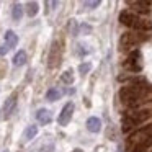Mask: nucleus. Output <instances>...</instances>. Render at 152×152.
<instances>
[{
    "label": "nucleus",
    "mask_w": 152,
    "mask_h": 152,
    "mask_svg": "<svg viewBox=\"0 0 152 152\" xmlns=\"http://www.w3.org/2000/svg\"><path fill=\"white\" fill-rule=\"evenodd\" d=\"M134 28L136 30H141V31H149V30H152V21L151 20H142V18L137 17Z\"/></svg>",
    "instance_id": "4468645a"
},
{
    "label": "nucleus",
    "mask_w": 152,
    "mask_h": 152,
    "mask_svg": "<svg viewBox=\"0 0 152 152\" xmlns=\"http://www.w3.org/2000/svg\"><path fill=\"white\" fill-rule=\"evenodd\" d=\"M90 69H92V66H90V64L88 62H87V64H82V66H80L79 67V70H80V74H87V72H88V70Z\"/></svg>",
    "instance_id": "393cba45"
},
{
    "label": "nucleus",
    "mask_w": 152,
    "mask_h": 152,
    "mask_svg": "<svg viewBox=\"0 0 152 152\" xmlns=\"http://www.w3.org/2000/svg\"><path fill=\"white\" fill-rule=\"evenodd\" d=\"M36 118L39 123H43V124H49L51 123V113L48 111V110H39V111L36 113Z\"/></svg>",
    "instance_id": "dca6fc26"
},
{
    "label": "nucleus",
    "mask_w": 152,
    "mask_h": 152,
    "mask_svg": "<svg viewBox=\"0 0 152 152\" xmlns=\"http://www.w3.org/2000/svg\"><path fill=\"white\" fill-rule=\"evenodd\" d=\"M17 93H13V95L10 96V98L5 102V105H4V115H5V118H10L12 116V113L15 111V106H17Z\"/></svg>",
    "instance_id": "1a4fd4ad"
},
{
    "label": "nucleus",
    "mask_w": 152,
    "mask_h": 152,
    "mask_svg": "<svg viewBox=\"0 0 152 152\" xmlns=\"http://www.w3.org/2000/svg\"><path fill=\"white\" fill-rule=\"evenodd\" d=\"M61 80H62L64 83H72V82H74V74H72V70H66V72L61 75Z\"/></svg>",
    "instance_id": "4be33fe9"
},
{
    "label": "nucleus",
    "mask_w": 152,
    "mask_h": 152,
    "mask_svg": "<svg viewBox=\"0 0 152 152\" xmlns=\"http://www.w3.org/2000/svg\"><path fill=\"white\" fill-rule=\"evenodd\" d=\"M145 85L142 80H132L131 85H126L121 88V92H119V98H121V102L124 103V105L128 106H136L139 105V102H141V96L145 93Z\"/></svg>",
    "instance_id": "f257e3e1"
},
{
    "label": "nucleus",
    "mask_w": 152,
    "mask_h": 152,
    "mask_svg": "<svg viewBox=\"0 0 152 152\" xmlns=\"http://www.w3.org/2000/svg\"><path fill=\"white\" fill-rule=\"evenodd\" d=\"M59 96H61V93L57 92V88H49V90H48V93H46V98L49 100V102H56Z\"/></svg>",
    "instance_id": "412c9836"
},
{
    "label": "nucleus",
    "mask_w": 152,
    "mask_h": 152,
    "mask_svg": "<svg viewBox=\"0 0 152 152\" xmlns=\"http://www.w3.org/2000/svg\"><path fill=\"white\" fill-rule=\"evenodd\" d=\"M151 152H152V151H151Z\"/></svg>",
    "instance_id": "cd10ccee"
},
{
    "label": "nucleus",
    "mask_w": 152,
    "mask_h": 152,
    "mask_svg": "<svg viewBox=\"0 0 152 152\" xmlns=\"http://www.w3.org/2000/svg\"><path fill=\"white\" fill-rule=\"evenodd\" d=\"M126 4L131 8H134L139 13H149L151 10V2L149 0H126Z\"/></svg>",
    "instance_id": "20e7f679"
},
{
    "label": "nucleus",
    "mask_w": 152,
    "mask_h": 152,
    "mask_svg": "<svg viewBox=\"0 0 152 152\" xmlns=\"http://www.w3.org/2000/svg\"><path fill=\"white\" fill-rule=\"evenodd\" d=\"M25 62H26V53H25V51H18L13 57V66L20 67V66H23Z\"/></svg>",
    "instance_id": "f3484780"
},
{
    "label": "nucleus",
    "mask_w": 152,
    "mask_h": 152,
    "mask_svg": "<svg viewBox=\"0 0 152 152\" xmlns=\"http://www.w3.org/2000/svg\"><path fill=\"white\" fill-rule=\"evenodd\" d=\"M102 4V0H87V8H95Z\"/></svg>",
    "instance_id": "b1692460"
},
{
    "label": "nucleus",
    "mask_w": 152,
    "mask_h": 152,
    "mask_svg": "<svg viewBox=\"0 0 152 152\" xmlns=\"http://www.w3.org/2000/svg\"><path fill=\"white\" fill-rule=\"evenodd\" d=\"M136 43H137V39H136L134 34L124 33L121 36V39H119V48H121V51H126V49H131Z\"/></svg>",
    "instance_id": "0eeeda50"
},
{
    "label": "nucleus",
    "mask_w": 152,
    "mask_h": 152,
    "mask_svg": "<svg viewBox=\"0 0 152 152\" xmlns=\"http://www.w3.org/2000/svg\"><path fill=\"white\" fill-rule=\"evenodd\" d=\"M61 61V46L57 41H54L53 43V48H51V53H49V62H48V66L51 67V69H54V67L59 64Z\"/></svg>",
    "instance_id": "39448f33"
},
{
    "label": "nucleus",
    "mask_w": 152,
    "mask_h": 152,
    "mask_svg": "<svg viewBox=\"0 0 152 152\" xmlns=\"http://www.w3.org/2000/svg\"><path fill=\"white\" fill-rule=\"evenodd\" d=\"M124 66L128 67L129 70H132V72H139V70L142 69V64H141V53H139V51H131Z\"/></svg>",
    "instance_id": "f03ea898"
},
{
    "label": "nucleus",
    "mask_w": 152,
    "mask_h": 152,
    "mask_svg": "<svg viewBox=\"0 0 152 152\" xmlns=\"http://www.w3.org/2000/svg\"><path fill=\"white\" fill-rule=\"evenodd\" d=\"M128 115L136 121V124H141V123H144L145 119L151 116V113H149L147 110H134V111H129Z\"/></svg>",
    "instance_id": "6e6552de"
},
{
    "label": "nucleus",
    "mask_w": 152,
    "mask_h": 152,
    "mask_svg": "<svg viewBox=\"0 0 152 152\" xmlns=\"http://www.w3.org/2000/svg\"><path fill=\"white\" fill-rule=\"evenodd\" d=\"M38 12H39V7H38L36 2H30V4L26 5V13L30 15V17H34Z\"/></svg>",
    "instance_id": "aec40b11"
},
{
    "label": "nucleus",
    "mask_w": 152,
    "mask_h": 152,
    "mask_svg": "<svg viewBox=\"0 0 152 152\" xmlns=\"http://www.w3.org/2000/svg\"><path fill=\"white\" fill-rule=\"evenodd\" d=\"M149 136H152V129H151V128H144V129H141V131L134 132V134L129 137L128 144H129V145H131V144H137V142H141V141H144V139H147Z\"/></svg>",
    "instance_id": "423d86ee"
},
{
    "label": "nucleus",
    "mask_w": 152,
    "mask_h": 152,
    "mask_svg": "<svg viewBox=\"0 0 152 152\" xmlns=\"http://www.w3.org/2000/svg\"><path fill=\"white\" fill-rule=\"evenodd\" d=\"M57 2L59 0H46V10H54L56 8V5H57Z\"/></svg>",
    "instance_id": "5701e85b"
},
{
    "label": "nucleus",
    "mask_w": 152,
    "mask_h": 152,
    "mask_svg": "<svg viewBox=\"0 0 152 152\" xmlns=\"http://www.w3.org/2000/svg\"><path fill=\"white\" fill-rule=\"evenodd\" d=\"M136 20H137V17H136V15H132V13H129V12H121V13H119V21H121L124 26L134 28Z\"/></svg>",
    "instance_id": "9d476101"
},
{
    "label": "nucleus",
    "mask_w": 152,
    "mask_h": 152,
    "mask_svg": "<svg viewBox=\"0 0 152 152\" xmlns=\"http://www.w3.org/2000/svg\"><path fill=\"white\" fill-rule=\"evenodd\" d=\"M121 126H123V132H131V129L132 128H136V121L134 119L131 118V116L128 115V113H126L124 116H123V121H121Z\"/></svg>",
    "instance_id": "9b49d317"
},
{
    "label": "nucleus",
    "mask_w": 152,
    "mask_h": 152,
    "mask_svg": "<svg viewBox=\"0 0 152 152\" xmlns=\"http://www.w3.org/2000/svg\"><path fill=\"white\" fill-rule=\"evenodd\" d=\"M152 144V136H149L147 139H144V141L137 142V144H134V147H132V152H145L149 147H151Z\"/></svg>",
    "instance_id": "ddd939ff"
},
{
    "label": "nucleus",
    "mask_w": 152,
    "mask_h": 152,
    "mask_svg": "<svg viewBox=\"0 0 152 152\" xmlns=\"http://www.w3.org/2000/svg\"><path fill=\"white\" fill-rule=\"evenodd\" d=\"M74 152H82V149H75V151H74Z\"/></svg>",
    "instance_id": "a878e982"
},
{
    "label": "nucleus",
    "mask_w": 152,
    "mask_h": 152,
    "mask_svg": "<svg viewBox=\"0 0 152 152\" xmlns=\"http://www.w3.org/2000/svg\"><path fill=\"white\" fill-rule=\"evenodd\" d=\"M4 152H8V151H4Z\"/></svg>",
    "instance_id": "bb28decb"
},
{
    "label": "nucleus",
    "mask_w": 152,
    "mask_h": 152,
    "mask_svg": "<svg viewBox=\"0 0 152 152\" xmlns=\"http://www.w3.org/2000/svg\"><path fill=\"white\" fill-rule=\"evenodd\" d=\"M87 129L90 132H98L102 129V121L98 118H95V116H92V118L87 119Z\"/></svg>",
    "instance_id": "f8f14e48"
},
{
    "label": "nucleus",
    "mask_w": 152,
    "mask_h": 152,
    "mask_svg": "<svg viewBox=\"0 0 152 152\" xmlns=\"http://www.w3.org/2000/svg\"><path fill=\"white\" fill-rule=\"evenodd\" d=\"M21 15H23V7L20 4H15L13 5V10H12V17H13L15 21H20L21 20Z\"/></svg>",
    "instance_id": "6ab92c4d"
},
{
    "label": "nucleus",
    "mask_w": 152,
    "mask_h": 152,
    "mask_svg": "<svg viewBox=\"0 0 152 152\" xmlns=\"http://www.w3.org/2000/svg\"><path fill=\"white\" fill-rule=\"evenodd\" d=\"M36 134H38V126H34V124L28 126L26 131H25V141H31Z\"/></svg>",
    "instance_id": "a211bd4d"
},
{
    "label": "nucleus",
    "mask_w": 152,
    "mask_h": 152,
    "mask_svg": "<svg viewBox=\"0 0 152 152\" xmlns=\"http://www.w3.org/2000/svg\"><path fill=\"white\" fill-rule=\"evenodd\" d=\"M72 113H74V103H66L62 108V111H61L59 118H57V123H59L61 126H67L70 121V118H72Z\"/></svg>",
    "instance_id": "7ed1b4c3"
},
{
    "label": "nucleus",
    "mask_w": 152,
    "mask_h": 152,
    "mask_svg": "<svg viewBox=\"0 0 152 152\" xmlns=\"http://www.w3.org/2000/svg\"><path fill=\"white\" fill-rule=\"evenodd\" d=\"M17 43H18L17 34H15L12 30H8L7 33H5V44H7V46L12 49V48H15V46H17Z\"/></svg>",
    "instance_id": "2eb2a0df"
}]
</instances>
